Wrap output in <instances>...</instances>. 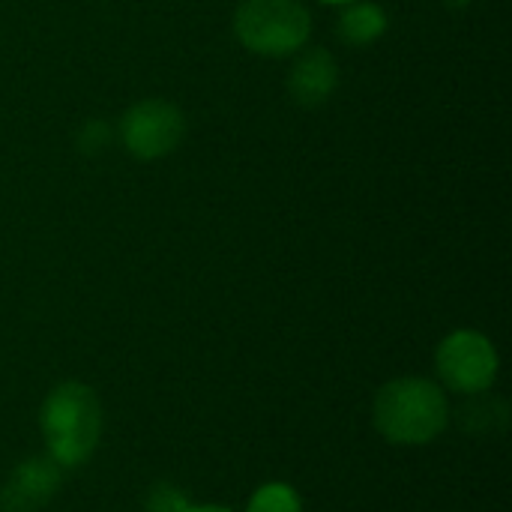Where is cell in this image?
<instances>
[{"label": "cell", "mask_w": 512, "mask_h": 512, "mask_svg": "<svg viewBox=\"0 0 512 512\" xmlns=\"http://www.w3.org/2000/svg\"><path fill=\"white\" fill-rule=\"evenodd\" d=\"M246 512H303V504L288 483H264L252 495Z\"/></svg>", "instance_id": "obj_10"}, {"label": "cell", "mask_w": 512, "mask_h": 512, "mask_svg": "<svg viewBox=\"0 0 512 512\" xmlns=\"http://www.w3.org/2000/svg\"><path fill=\"white\" fill-rule=\"evenodd\" d=\"M330 3H342V0H330Z\"/></svg>", "instance_id": "obj_13"}, {"label": "cell", "mask_w": 512, "mask_h": 512, "mask_svg": "<svg viewBox=\"0 0 512 512\" xmlns=\"http://www.w3.org/2000/svg\"><path fill=\"white\" fill-rule=\"evenodd\" d=\"M147 512H186L192 504L186 501V495L177 489V486H171V483H159V486H153L150 489V495H147Z\"/></svg>", "instance_id": "obj_11"}, {"label": "cell", "mask_w": 512, "mask_h": 512, "mask_svg": "<svg viewBox=\"0 0 512 512\" xmlns=\"http://www.w3.org/2000/svg\"><path fill=\"white\" fill-rule=\"evenodd\" d=\"M387 27V18L378 6L372 3H360V6H351L342 21H339V36L351 45H366V42H375Z\"/></svg>", "instance_id": "obj_8"}, {"label": "cell", "mask_w": 512, "mask_h": 512, "mask_svg": "<svg viewBox=\"0 0 512 512\" xmlns=\"http://www.w3.org/2000/svg\"><path fill=\"white\" fill-rule=\"evenodd\" d=\"M435 366H438L441 381L462 396L486 393L498 378L495 345L483 333H474V330H459L447 336L438 345Z\"/></svg>", "instance_id": "obj_4"}, {"label": "cell", "mask_w": 512, "mask_h": 512, "mask_svg": "<svg viewBox=\"0 0 512 512\" xmlns=\"http://www.w3.org/2000/svg\"><path fill=\"white\" fill-rule=\"evenodd\" d=\"M126 147L141 159H156L171 153L183 138V114L159 99L138 102L123 120Z\"/></svg>", "instance_id": "obj_5"}, {"label": "cell", "mask_w": 512, "mask_h": 512, "mask_svg": "<svg viewBox=\"0 0 512 512\" xmlns=\"http://www.w3.org/2000/svg\"><path fill=\"white\" fill-rule=\"evenodd\" d=\"M336 81L339 75H336L333 57L324 48H312L297 60L288 87L300 105H321L336 90Z\"/></svg>", "instance_id": "obj_7"}, {"label": "cell", "mask_w": 512, "mask_h": 512, "mask_svg": "<svg viewBox=\"0 0 512 512\" xmlns=\"http://www.w3.org/2000/svg\"><path fill=\"white\" fill-rule=\"evenodd\" d=\"M60 489V465L45 459H27L21 462L6 486L0 489V510L3 512H39Z\"/></svg>", "instance_id": "obj_6"}, {"label": "cell", "mask_w": 512, "mask_h": 512, "mask_svg": "<svg viewBox=\"0 0 512 512\" xmlns=\"http://www.w3.org/2000/svg\"><path fill=\"white\" fill-rule=\"evenodd\" d=\"M39 423H42L48 456L60 468H75L87 462L99 444L102 408L87 384L69 381L48 393Z\"/></svg>", "instance_id": "obj_2"}, {"label": "cell", "mask_w": 512, "mask_h": 512, "mask_svg": "<svg viewBox=\"0 0 512 512\" xmlns=\"http://www.w3.org/2000/svg\"><path fill=\"white\" fill-rule=\"evenodd\" d=\"M237 36L258 54H288L309 36V12L297 0H246L234 18Z\"/></svg>", "instance_id": "obj_3"}, {"label": "cell", "mask_w": 512, "mask_h": 512, "mask_svg": "<svg viewBox=\"0 0 512 512\" xmlns=\"http://www.w3.org/2000/svg\"><path fill=\"white\" fill-rule=\"evenodd\" d=\"M186 512H231V510H225V507H213V504H207V507H189Z\"/></svg>", "instance_id": "obj_12"}, {"label": "cell", "mask_w": 512, "mask_h": 512, "mask_svg": "<svg viewBox=\"0 0 512 512\" xmlns=\"http://www.w3.org/2000/svg\"><path fill=\"white\" fill-rule=\"evenodd\" d=\"M375 426L390 444L420 447L435 441L447 420L450 405L444 390L423 378H399L375 396Z\"/></svg>", "instance_id": "obj_1"}, {"label": "cell", "mask_w": 512, "mask_h": 512, "mask_svg": "<svg viewBox=\"0 0 512 512\" xmlns=\"http://www.w3.org/2000/svg\"><path fill=\"white\" fill-rule=\"evenodd\" d=\"M462 429L471 432H492L495 426L507 423V405L501 399H492L486 393H471L468 405L462 408Z\"/></svg>", "instance_id": "obj_9"}]
</instances>
